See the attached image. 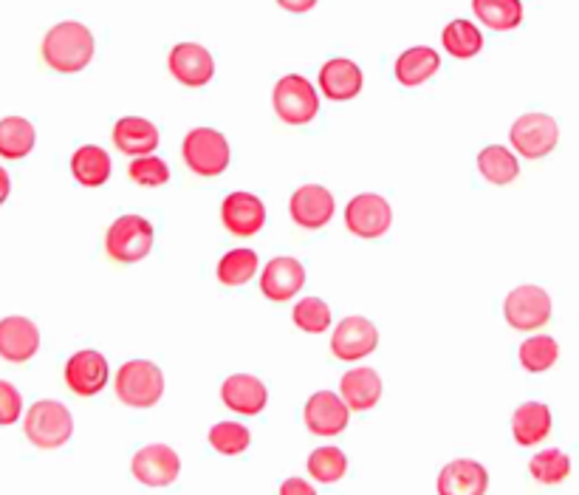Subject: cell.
<instances>
[{
    "mask_svg": "<svg viewBox=\"0 0 579 495\" xmlns=\"http://www.w3.org/2000/svg\"><path fill=\"white\" fill-rule=\"evenodd\" d=\"M94 34L77 23L63 20L43 38V60L57 74H77L94 60Z\"/></svg>",
    "mask_w": 579,
    "mask_h": 495,
    "instance_id": "1",
    "label": "cell"
},
{
    "mask_svg": "<svg viewBox=\"0 0 579 495\" xmlns=\"http://www.w3.org/2000/svg\"><path fill=\"white\" fill-rule=\"evenodd\" d=\"M27 439L40 451H57L74 433V419L71 411L57 399H40L29 408L27 422H23Z\"/></svg>",
    "mask_w": 579,
    "mask_h": 495,
    "instance_id": "2",
    "label": "cell"
},
{
    "mask_svg": "<svg viewBox=\"0 0 579 495\" xmlns=\"http://www.w3.org/2000/svg\"><path fill=\"white\" fill-rule=\"evenodd\" d=\"M154 224L141 215H122L105 232V252L116 264H139L154 252Z\"/></svg>",
    "mask_w": 579,
    "mask_h": 495,
    "instance_id": "3",
    "label": "cell"
},
{
    "mask_svg": "<svg viewBox=\"0 0 579 495\" xmlns=\"http://www.w3.org/2000/svg\"><path fill=\"white\" fill-rule=\"evenodd\" d=\"M165 393V373L150 360H130L116 373V397L130 408H154Z\"/></svg>",
    "mask_w": 579,
    "mask_h": 495,
    "instance_id": "4",
    "label": "cell"
},
{
    "mask_svg": "<svg viewBox=\"0 0 579 495\" xmlns=\"http://www.w3.org/2000/svg\"><path fill=\"white\" fill-rule=\"evenodd\" d=\"M181 154H185L187 168L196 176H204V179H215L230 168V141L212 128L190 130L185 136Z\"/></svg>",
    "mask_w": 579,
    "mask_h": 495,
    "instance_id": "5",
    "label": "cell"
},
{
    "mask_svg": "<svg viewBox=\"0 0 579 495\" xmlns=\"http://www.w3.org/2000/svg\"><path fill=\"white\" fill-rule=\"evenodd\" d=\"M274 110L286 125H308L319 110L314 85L299 74H288L274 85Z\"/></svg>",
    "mask_w": 579,
    "mask_h": 495,
    "instance_id": "6",
    "label": "cell"
},
{
    "mask_svg": "<svg viewBox=\"0 0 579 495\" xmlns=\"http://www.w3.org/2000/svg\"><path fill=\"white\" fill-rule=\"evenodd\" d=\"M509 139L515 150L526 159H543L551 154L560 141V128L557 119L548 114H523L509 130Z\"/></svg>",
    "mask_w": 579,
    "mask_h": 495,
    "instance_id": "7",
    "label": "cell"
},
{
    "mask_svg": "<svg viewBox=\"0 0 579 495\" xmlns=\"http://www.w3.org/2000/svg\"><path fill=\"white\" fill-rule=\"evenodd\" d=\"M503 315L506 323L517 331H535V328L546 326L551 320V297L540 286H517L506 297V306H503Z\"/></svg>",
    "mask_w": 579,
    "mask_h": 495,
    "instance_id": "8",
    "label": "cell"
},
{
    "mask_svg": "<svg viewBox=\"0 0 579 495\" xmlns=\"http://www.w3.org/2000/svg\"><path fill=\"white\" fill-rule=\"evenodd\" d=\"M345 224L359 239H382L393 224V210L376 193H362L345 207Z\"/></svg>",
    "mask_w": 579,
    "mask_h": 495,
    "instance_id": "9",
    "label": "cell"
},
{
    "mask_svg": "<svg viewBox=\"0 0 579 495\" xmlns=\"http://www.w3.org/2000/svg\"><path fill=\"white\" fill-rule=\"evenodd\" d=\"M130 470L136 482L145 487H167L179 478L181 459L167 444H145L141 451H136Z\"/></svg>",
    "mask_w": 579,
    "mask_h": 495,
    "instance_id": "10",
    "label": "cell"
},
{
    "mask_svg": "<svg viewBox=\"0 0 579 495\" xmlns=\"http://www.w3.org/2000/svg\"><path fill=\"white\" fill-rule=\"evenodd\" d=\"M379 346V328L368 320V317H345L331 337V351L337 360L357 362L365 360L368 354Z\"/></svg>",
    "mask_w": 579,
    "mask_h": 495,
    "instance_id": "11",
    "label": "cell"
},
{
    "mask_svg": "<svg viewBox=\"0 0 579 495\" xmlns=\"http://www.w3.org/2000/svg\"><path fill=\"white\" fill-rule=\"evenodd\" d=\"M334 196L319 185H303L294 190L288 210H292L294 224L303 230H323L334 219Z\"/></svg>",
    "mask_w": 579,
    "mask_h": 495,
    "instance_id": "12",
    "label": "cell"
},
{
    "mask_svg": "<svg viewBox=\"0 0 579 495\" xmlns=\"http://www.w3.org/2000/svg\"><path fill=\"white\" fill-rule=\"evenodd\" d=\"M170 65V74L179 80L187 88H201L212 80L215 74V60L207 52L204 45L198 43H179L167 57Z\"/></svg>",
    "mask_w": 579,
    "mask_h": 495,
    "instance_id": "13",
    "label": "cell"
},
{
    "mask_svg": "<svg viewBox=\"0 0 579 495\" xmlns=\"http://www.w3.org/2000/svg\"><path fill=\"white\" fill-rule=\"evenodd\" d=\"M65 386L77 397H94L108 386V360L99 351H77L65 362Z\"/></svg>",
    "mask_w": 579,
    "mask_h": 495,
    "instance_id": "14",
    "label": "cell"
},
{
    "mask_svg": "<svg viewBox=\"0 0 579 495\" xmlns=\"http://www.w3.org/2000/svg\"><path fill=\"white\" fill-rule=\"evenodd\" d=\"M221 219L232 235L249 239L266 227V207L252 193H230L221 204Z\"/></svg>",
    "mask_w": 579,
    "mask_h": 495,
    "instance_id": "15",
    "label": "cell"
},
{
    "mask_svg": "<svg viewBox=\"0 0 579 495\" xmlns=\"http://www.w3.org/2000/svg\"><path fill=\"white\" fill-rule=\"evenodd\" d=\"M306 428L314 436H337L348 428L350 411L334 391H317L306 402Z\"/></svg>",
    "mask_w": 579,
    "mask_h": 495,
    "instance_id": "16",
    "label": "cell"
},
{
    "mask_svg": "<svg viewBox=\"0 0 579 495\" xmlns=\"http://www.w3.org/2000/svg\"><path fill=\"white\" fill-rule=\"evenodd\" d=\"M40 348V328L29 317L0 320V357L7 362H29Z\"/></svg>",
    "mask_w": 579,
    "mask_h": 495,
    "instance_id": "17",
    "label": "cell"
},
{
    "mask_svg": "<svg viewBox=\"0 0 579 495\" xmlns=\"http://www.w3.org/2000/svg\"><path fill=\"white\" fill-rule=\"evenodd\" d=\"M306 286V266L297 257H274L261 275V289L269 301L283 303Z\"/></svg>",
    "mask_w": 579,
    "mask_h": 495,
    "instance_id": "18",
    "label": "cell"
},
{
    "mask_svg": "<svg viewBox=\"0 0 579 495\" xmlns=\"http://www.w3.org/2000/svg\"><path fill=\"white\" fill-rule=\"evenodd\" d=\"M223 406L230 411L241 413V417H257L266 408L269 391L257 377L252 373H232L221 386Z\"/></svg>",
    "mask_w": 579,
    "mask_h": 495,
    "instance_id": "19",
    "label": "cell"
},
{
    "mask_svg": "<svg viewBox=\"0 0 579 495\" xmlns=\"http://www.w3.org/2000/svg\"><path fill=\"white\" fill-rule=\"evenodd\" d=\"M489 473L475 459H455L439 473V495H486Z\"/></svg>",
    "mask_w": 579,
    "mask_h": 495,
    "instance_id": "20",
    "label": "cell"
},
{
    "mask_svg": "<svg viewBox=\"0 0 579 495\" xmlns=\"http://www.w3.org/2000/svg\"><path fill=\"white\" fill-rule=\"evenodd\" d=\"M319 88L334 103H348L362 91V69L354 60L334 57L319 71Z\"/></svg>",
    "mask_w": 579,
    "mask_h": 495,
    "instance_id": "21",
    "label": "cell"
},
{
    "mask_svg": "<svg viewBox=\"0 0 579 495\" xmlns=\"http://www.w3.org/2000/svg\"><path fill=\"white\" fill-rule=\"evenodd\" d=\"M339 399L348 411H370L382 399V377L373 368H354L339 380Z\"/></svg>",
    "mask_w": 579,
    "mask_h": 495,
    "instance_id": "22",
    "label": "cell"
},
{
    "mask_svg": "<svg viewBox=\"0 0 579 495\" xmlns=\"http://www.w3.org/2000/svg\"><path fill=\"white\" fill-rule=\"evenodd\" d=\"M114 145L128 156H150L159 148V128L141 116H125L114 125Z\"/></svg>",
    "mask_w": 579,
    "mask_h": 495,
    "instance_id": "23",
    "label": "cell"
},
{
    "mask_svg": "<svg viewBox=\"0 0 579 495\" xmlns=\"http://www.w3.org/2000/svg\"><path fill=\"white\" fill-rule=\"evenodd\" d=\"M512 433L523 447L540 444L551 433V411L543 402H523L512 417Z\"/></svg>",
    "mask_w": 579,
    "mask_h": 495,
    "instance_id": "24",
    "label": "cell"
},
{
    "mask_svg": "<svg viewBox=\"0 0 579 495\" xmlns=\"http://www.w3.org/2000/svg\"><path fill=\"white\" fill-rule=\"evenodd\" d=\"M441 57L439 52L427 49V45H415V49H408L396 60V80H399L404 88H415V85L427 83L439 71Z\"/></svg>",
    "mask_w": 579,
    "mask_h": 495,
    "instance_id": "25",
    "label": "cell"
},
{
    "mask_svg": "<svg viewBox=\"0 0 579 495\" xmlns=\"http://www.w3.org/2000/svg\"><path fill=\"white\" fill-rule=\"evenodd\" d=\"M34 125L23 116H7V119H0V156L3 159H27L29 154L34 150Z\"/></svg>",
    "mask_w": 579,
    "mask_h": 495,
    "instance_id": "26",
    "label": "cell"
},
{
    "mask_svg": "<svg viewBox=\"0 0 579 495\" xmlns=\"http://www.w3.org/2000/svg\"><path fill=\"white\" fill-rule=\"evenodd\" d=\"M71 173L83 187H103L110 179V156L96 145H85L71 156Z\"/></svg>",
    "mask_w": 579,
    "mask_h": 495,
    "instance_id": "27",
    "label": "cell"
},
{
    "mask_svg": "<svg viewBox=\"0 0 579 495\" xmlns=\"http://www.w3.org/2000/svg\"><path fill=\"white\" fill-rule=\"evenodd\" d=\"M477 20L492 32H512L520 27L523 3L520 0H472Z\"/></svg>",
    "mask_w": 579,
    "mask_h": 495,
    "instance_id": "28",
    "label": "cell"
},
{
    "mask_svg": "<svg viewBox=\"0 0 579 495\" xmlns=\"http://www.w3.org/2000/svg\"><path fill=\"white\" fill-rule=\"evenodd\" d=\"M477 170L484 176L489 185H509L520 173V165H517L515 154L503 145H489L477 154Z\"/></svg>",
    "mask_w": 579,
    "mask_h": 495,
    "instance_id": "29",
    "label": "cell"
},
{
    "mask_svg": "<svg viewBox=\"0 0 579 495\" xmlns=\"http://www.w3.org/2000/svg\"><path fill=\"white\" fill-rule=\"evenodd\" d=\"M441 40H444L446 52L459 60L475 57L484 49V38H481L477 27H472L470 20H452L450 27L444 29V34H441Z\"/></svg>",
    "mask_w": 579,
    "mask_h": 495,
    "instance_id": "30",
    "label": "cell"
},
{
    "mask_svg": "<svg viewBox=\"0 0 579 495\" xmlns=\"http://www.w3.org/2000/svg\"><path fill=\"white\" fill-rule=\"evenodd\" d=\"M257 252L252 250H232L221 257L218 264V281L223 286H243V283L252 281V275H257Z\"/></svg>",
    "mask_w": 579,
    "mask_h": 495,
    "instance_id": "31",
    "label": "cell"
},
{
    "mask_svg": "<svg viewBox=\"0 0 579 495\" xmlns=\"http://www.w3.org/2000/svg\"><path fill=\"white\" fill-rule=\"evenodd\" d=\"M517 357H520V366L526 368L528 373H543L557 362V357H560V346H557V340L548 335L528 337V340L520 346V351H517Z\"/></svg>",
    "mask_w": 579,
    "mask_h": 495,
    "instance_id": "32",
    "label": "cell"
},
{
    "mask_svg": "<svg viewBox=\"0 0 579 495\" xmlns=\"http://www.w3.org/2000/svg\"><path fill=\"white\" fill-rule=\"evenodd\" d=\"M528 473L540 484H562L571 473V459L562 451L551 447V451H540L531 462H528Z\"/></svg>",
    "mask_w": 579,
    "mask_h": 495,
    "instance_id": "33",
    "label": "cell"
},
{
    "mask_svg": "<svg viewBox=\"0 0 579 495\" xmlns=\"http://www.w3.org/2000/svg\"><path fill=\"white\" fill-rule=\"evenodd\" d=\"M308 473H312L314 482L334 484L348 473V459L339 447H317L308 456Z\"/></svg>",
    "mask_w": 579,
    "mask_h": 495,
    "instance_id": "34",
    "label": "cell"
},
{
    "mask_svg": "<svg viewBox=\"0 0 579 495\" xmlns=\"http://www.w3.org/2000/svg\"><path fill=\"white\" fill-rule=\"evenodd\" d=\"M249 442H252V433H249L241 422L212 424L210 444L212 451L221 453V456H238V453L246 451Z\"/></svg>",
    "mask_w": 579,
    "mask_h": 495,
    "instance_id": "35",
    "label": "cell"
},
{
    "mask_svg": "<svg viewBox=\"0 0 579 495\" xmlns=\"http://www.w3.org/2000/svg\"><path fill=\"white\" fill-rule=\"evenodd\" d=\"M297 328L308 331V335H323L325 328L331 326V309L328 303L319 301V297H303V301L294 306L292 312Z\"/></svg>",
    "mask_w": 579,
    "mask_h": 495,
    "instance_id": "36",
    "label": "cell"
},
{
    "mask_svg": "<svg viewBox=\"0 0 579 495\" xmlns=\"http://www.w3.org/2000/svg\"><path fill=\"white\" fill-rule=\"evenodd\" d=\"M128 176L130 181L141 187H165L170 181V168L159 156H139L136 161H130Z\"/></svg>",
    "mask_w": 579,
    "mask_h": 495,
    "instance_id": "37",
    "label": "cell"
},
{
    "mask_svg": "<svg viewBox=\"0 0 579 495\" xmlns=\"http://www.w3.org/2000/svg\"><path fill=\"white\" fill-rule=\"evenodd\" d=\"M23 413V397L12 382L0 380V424H14Z\"/></svg>",
    "mask_w": 579,
    "mask_h": 495,
    "instance_id": "38",
    "label": "cell"
},
{
    "mask_svg": "<svg viewBox=\"0 0 579 495\" xmlns=\"http://www.w3.org/2000/svg\"><path fill=\"white\" fill-rule=\"evenodd\" d=\"M281 495H317V489L306 482V478H286L281 484Z\"/></svg>",
    "mask_w": 579,
    "mask_h": 495,
    "instance_id": "39",
    "label": "cell"
},
{
    "mask_svg": "<svg viewBox=\"0 0 579 495\" xmlns=\"http://www.w3.org/2000/svg\"><path fill=\"white\" fill-rule=\"evenodd\" d=\"M277 3H281V9H286V12L292 14H306L317 7V0H277Z\"/></svg>",
    "mask_w": 579,
    "mask_h": 495,
    "instance_id": "40",
    "label": "cell"
},
{
    "mask_svg": "<svg viewBox=\"0 0 579 495\" xmlns=\"http://www.w3.org/2000/svg\"><path fill=\"white\" fill-rule=\"evenodd\" d=\"M9 193H12V179H9L7 170L0 168V204L9 199Z\"/></svg>",
    "mask_w": 579,
    "mask_h": 495,
    "instance_id": "41",
    "label": "cell"
}]
</instances>
